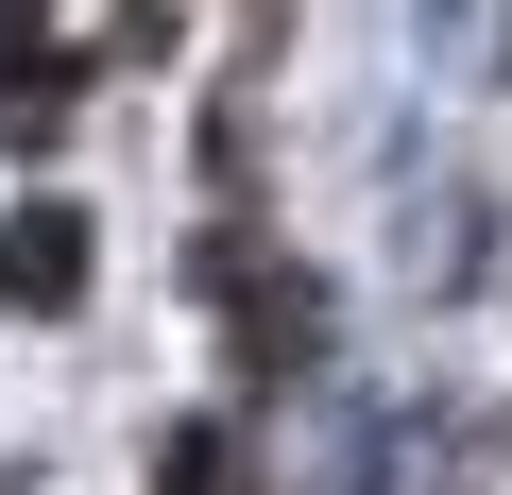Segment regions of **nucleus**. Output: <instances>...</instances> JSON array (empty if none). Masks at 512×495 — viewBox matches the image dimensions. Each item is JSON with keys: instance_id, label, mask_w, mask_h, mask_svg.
I'll return each instance as SVG.
<instances>
[{"instance_id": "1", "label": "nucleus", "mask_w": 512, "mask_h": 495, "mask_svg": "<svg viewBox=\"0 0 512 495\" xmlns=\"http://www.w3.org/2000/svg\"><path fill=\"white\" fill-rule=\"evenodd\" d=\"M0 291L18 308H86V205H18L0 222Z\"/></svg>"}, {"instance_id": "2", "label": "nucleus", "mask_w": 512, "mask_h": 495, "mask_svg": "<svg viewBox=\"0 0 512 495\" xmlns=\"http://www.w3.org/2000/svg\"><path fill=\"white\" fill-rule=\"evenodd\" d=\"M18 86H52V35H35V0H0V103Z\"/></svg>"}]
</instances>
